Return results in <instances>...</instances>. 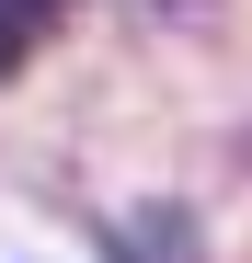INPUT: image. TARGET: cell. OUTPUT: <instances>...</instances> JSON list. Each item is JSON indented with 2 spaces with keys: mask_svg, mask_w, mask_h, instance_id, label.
Wrapping results in <instances>:
<instances>
[{
  "mask_svg": "<svg viewBox=\"0 0 252 263\" xmlns=\"http://www.w3.org/2000/svg\"><path fill=\"white\" fill-rule=\"evenodd\" d=\"M46 12H58V0H0V80L23 69V46L46 34Z\"/></svg>",
  "mask_w": 252,
  "mask_h": 263,
  "instance_id": "cell-1",
  "label": "cell"
}]
</instances>
